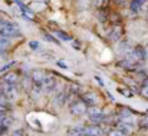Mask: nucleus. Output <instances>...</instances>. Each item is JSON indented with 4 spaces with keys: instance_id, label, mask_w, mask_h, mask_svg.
<instances>
[{
    "instance_id": "nucleus-1",
    "label": "nucleus",
    "mask_w": 148,
    "mask_h": 136,
    "mask_svg": "<svg viewBox=\"0 0 148 136\" xmlns=\"http://www.w3.org/2000/svg\"><path fill=\"white\" fill-rule=\"evenodd\" d=\"M0 35L4 37H17L22 36V30L12 22L7 20H0Z\"/></svg>"
},
{
    "instance_id": "nucleus-2",
    "label": "nucleus",
    "mask_w": 148,
    "mask_h": 136,
    "mask_svg": "<svg viewBox=\"0 0 148 136\" xmlns=\"http://www.w3.org/2000/svg\"><path fill=\"white\" fill-rule=\"evenodd\" d=\"M116 66L118 67H122L124 70H140V67H141V65H140V62L138 60H135V59H127V57H124V59H121L118 63H116Z\"/></svg>"
},
{
    "instance_id": "nucleus-3",
    "label": "nucleus",
    "mask_w": 148,
    "mask_h": 136,
    "mask_svg": "<svg viewBox=\"0 0 148 136\" xmlns=\"http://www.w3.org/2000/svg\"><path fill=\"white\" fill-rule=\"evenodd\" d=\"M86 107H88V106H86L81 99H76V100H73V102L71 103L69 112H71L73 116H82V115L86 113Z\"/></svg>"
},
{
    "instance_id": "nucleus-4",
    "label": "nucleus",
    "mask_w": 148,
    "mask_h": 136,
    "mask_svg": "<svg viewBox=\"0 0 148 136\" xmlns=\"http://www.w3.org/2000/svg\"><path fill=\"white\" fill-rule=\"evenodd\" d=\"M0 92L9 99V100H14L17 97V86H13V85H9L6 82H1L0 83Z\"/></svg>"
},
{
    "instance_id": "nucleus-5",
    "label": "nucleus",
    "mask_w": 148,
    "mask_h": 136,
    "mask_svg": "<svg viewBox=\"0 0 148 136\" xmlns=\"http://www.w3.org/2000/svg\"><path fill=\"white\" fill-rule=\"evenodd\" d=\"M81 100L86 106H98L99 105V96L94 92H85L81 95Z\"/></svg>"
},
{
    "instance_id": "nucleus-6",
    "label": "nucleus",
    "mask_w": 148,
    "mask_h": 136,
    "mask_svg": "<svg viewBox=\"0 0 148 136\" xmlns=\"http://www.w3.org/2000/svg\"><path fill=\"white\" fill-rule=\"evenodd\" d=\"M122 35H124V29L121 27V24H114L108 33V39L111 42H118V40H121Z\"/></svg>"
},
{
    "instance_id": "nucleus-7",
    "label": "nucleus",
    "mask_w": 148,
    "mask_h": 136,
    "mask_svg": "<svg viewBox=\"0 0 148 136\" xmlns=\"http://www.w3.org/2000/svg\"><path fill=\"white\" fill-rule=\"evenodd\" d=\"M56 86H58L56 79L53 76H50V75H46V78H45V80L42 83V89L46 92H55L56 90Z\"/></svg>"
},
{
    "instance_id": "nucleus-8",
    "label": "nucleus",
    "mask_w": 148,
    "mask_h": 136,
    "mask_svg": "<svg viewBox=\"0 0 148 136\" xmlns=\"http://www.w3.org/2000/svg\"><path fill=\"white\" fill-rule=\"evenodd\" d=\"M45 78H46V73H45V72H42V70H38V69L32 70V73H30L32 83H35V85H39V86H42V83H43Z\"/></svg>"
},
{
    "instance_id": "nucleus-9",
    "label": "nucleus",
    "mask_w": 148,
    "mask_h": 136,
    "mask_svg": "<svg viewBox=\"0 0 148 136\" xmlns=\"http://www.w3.org/2000/svg\"><path fill=\"white\" fill-rule=\"evenodd\" d=\"M132 56H134V59L138 60V62L145 60V47H143L141 45L132 46Z\"/></svg>"
},
{
    "instance_id": "nucleus-10",
    "label": "nucleus",
    "mask_w": 148,
    "mask_h": 136,
    "mask_svg": "<svg viewBox=\"0 0 148 136\" xmlns=\"http://www.w3.org/2000/svg\"><path fill=\"white\" fill-rule=\"evenodd\" d=\"M84 135L85 136H102V129L99 128V125L86 126V128H84Z\"/></svg>"
},
{
    "instance_id": "nucleus-11",
    "label": "nucleus",
    "mask_w": 148,
    "mask_h": 136,
    "mask_svg": "<svg viewBox=\"0 0 148 136\" xmlns=\"http://www.w3.org/2000/svg\"><path fill=\"white\" fill-rule=\"evenodd\" d=\"M145 0H130V10L132 14H138L140 10L143 9Z\"/></svg>"
},
{
    "instance_id": "nucleus-12",
    "label": "nucleus",
    "mask_w": 148,
    "mask_h": 136,
    "mask_svg": "<svg viewBox=\"0 0 148 136\" xmlns=\"http://www.w3.org/2000/svg\"><path fill=\"white\" fill-rule=\"evenodd\" d=\"M3 82H6V83H9V85H13V86H17V83H19V76H17V73H14V72H9V73L3 78Z\"/></svg>"
},
{
    "instance_id": "nucleus-13",
    "label": "nucleus",
    "mask_w": 148,
    "mask_h": 136,
    "mask_svg": "<svg viewBox=\"0 0 148 136\" xmlns=\"http://www.w3.org/2000/svg\"><path fill=\"white\" fill-rule=\"evenodd\" d=\"M66 99H68V89H60L59 92H56V95H55V102L60 106V105H63L65 102H66Z\"/></svg>"
},
{
    "instance_id": "nucleus-14",
    "label": "nucleus",
    "mask_w": 148,
    "mask_h": 136,
    "mask_svg": "<svg viewBox=\"0 0 148 136\" xmlns=\"http://www.w3.org/2000/svg\"><path fill=\"white\" fill-rule=\"evenodd\" d=\"M68 136H85L84 135V126H71L68 129Z\"/></svg>"
},
{
    "instance_id": "nucleus-15",
    "label": "nucleus",
    "mask_w": 148,
    "mask_h": 136,
    "mask_svg": "<svg viewBox=\"0 0 148 136\" xmlns=\"http://www.w3.org/2000/svg\"><path fill=\"white\" fill-rule=\"evenodd\" d=\"M88 118H89V120L92 123H102V122L106 120V115L103 112H99L97 115H92V116H88Z\"/></svg>"
},
{
    "instance_id": "nucleus-16",
    "label": "nucleus",
    "mask_w": 148,
    "mask_h": 136,
    "mask_svg": "<svg viewBox=\"0 0 148 136\" xmlns=\"http://www.w3.org/2000/svg\"><path fill=\"white\" fill-rule=\"evenodd\" d=\"M53 35H56L60 40H65V42H71L72 40V36L68 35L66 32H62V30H53Z\"/></svg>"
},
{
    "instance_id": "nucleus-17",
    "label": "nucleus",
    "mask_w": 148,
    "mask_h": 136,
    "mask_svg": "<svg viewBox=\"0 0 148 136\" xmlns=\"http://www.w3.org/2000/svg\"><path fill=\"white\" fill-rule=\"evenodd\" d=\"M16 65V62H9V63H6V65H3L1 67H0V75H3V73H6V72H9L10 70V67H13Z\"/></svg>"
},
{
    "instance_id": "nucleus-18",
    "label": "nucleus",
    "mask_w": 148,
    "mask_h": 136,
    "mask_svg": "<svg viewBox=\"0 0 148 136\" xmlns=\"http://www.w3.org/2000/svg\"><path fill=\"white\" fill-rule=\"evenodd\" d=\"M9 102H10V100H9V99H7V97H6V96L1 93V92H0V106H3V107H7Z\"/></svg>"
},
{
    "instance_id": "nucleus-19",
    "label": "nucleus",
    "mask_w": 148,
    "mask_h": 136,
    "mask_svg": "<svg viewBox=\"0 0 148 136\" xmlns=\"http://www.w3.org/2000/svg\"><path fill=\"white\" fill-rule=\"evenodd\" d=\"M9 45H10V40H9L7 37H4V36H1V35H0V46L7 49V46Z\"/></svg>"
},
{
    "instance_id": "nucleus-20",
    "label": "nucleus",
    "mask_w": 148,
    "mask_h": 136,
    "mask_svg": "<svg viewBox=\"0 0 148 136\" xmlns=\"http://www.w3.org/2000/svg\"><path fill=\"white\" fill-rule=\"evenodd\" d=\"M108 136H125L119 129H112V131H109V133Z\"/></svg>"
},
{
    "instance_id": "nucleus-21",
    "label": "nucleus",
    "mask_w": 148,
    "mask_h": 136,
    "mask_svg": "<svg viewBox=\"0 0 148 136\" xmlns=\"http://www.w3.org/2000/svg\"><path fill=\"white\" fill-rule=\"evenodd\" d=\"M29 47H30L32 50H38V49H39V42H36V40L29 42Z\"/></svg>"
},
{
    "instance_id": "nucleus-22",
    "label": "nucleus",
    "mask_w": 148,
    "mask_h": 136,
    "mask_svg": "<svg viewBox=\"0 0 148 136\" xmlns=\"http://www.w3.org/2000/svg\"><path fill=\"white\" fill-rule=\"evenodd\" d=\"M45 37H46L49 42H52V43H56V45H59V42L55 39V36H50L49 33H46V32H45Z\"/></svg>"
},
{
    "instance_id": "nucleus-23",
    "label": "nucleus",
    "mask_w": 148,
    "mask_h": 136,
    "mask_svg": "<svg viewBox=\"0 0 148 136\" xmlns=\"http://www.w3.org/2000/svg\"><path fill=\"white\" fill-rule=\"evenodd\" d=\"M140 126H141V129H148V118H143L141 119V123H140Z\"/></svg>"
},
{
    "instance_id": "nucleus-24",
    "label": "nucleus",
    "mask_w": 148,
    "mask_h": 136,
    "mask_svg": "<svg viewBox=\"0 0 148 136\" xmlns=\"http://www.w3.org/2000/svg\"><path fill=\"white\" fill-rule=\"evenodd\" d=\"M141 93H143V96L148 97V86H143V90H141Z\"/></svg>"
},
{
    "instance_id": "nucleus-25",
    "label": "nucleus",
    "mask_w": 148,
    "mask_h": 136,
    "mask_svg": "<svg viewBox=\"0 0 148 136\" xmlns=\"http://www.w3.org/2000/svg\"><path fill=\"white\" fill-rule=\"evenodd\" d=\"M121 95H125V96H127V97H131V96H132V93H128V90H125V89H121Z\"/></svg>"
},
{
    "instance_id": "nucleus-26",
    "label": "nucleus",
    "mask_w": 148,
    "mask_h": 136,
    "mask_svg": "<svg viewBox=\"0 0 148 136\" xmlns=\"http://www.w3.org/2000/svg\"><path fill=\"white\" fill-rule=\"evenodd\" d=\"M58 65H59L60 67H65V69H68V65H66L65 62H58Z\"/></svg>"
},
{
    "instance_id": "nucleus-27",
    "label": "nucleus",
    "mask_w": 148,
    "mask_h": 136,
    "mask_svg": "<svg viewBox=\"0 0 148 136\" xmlns=\"http://www.w3.org/2000/svg\"><path fill=\"white\" fill-rule=\"evenodd\" d=\"M95 80L98 82V83L101 85V86H103V82H102V79H101V78H98V76H95Z\"/></svg>"
},
{
    "instance_id": "nucleus-28",
    "label": "nucleus",
    "mask_w": 148,
    "mask_h": 136,
    "mask_svg": "<svg viewBox=\"0 0 148 136\" xmlns=\"http://www.w3.org/2000/svg\"><path fill=\"white\" fill-rule=\"evenodd\" d=\"M127 1H128V0H116V3H118V4H125Z\"/></svg>"
},
{
    "instance_id": "nucleus-29",
    "label": "nucleus",
    "mask_w": 148,
    "mask_h": 136,
    "mask_svg": "<svg viewBox=\"0 0 148 136\" xmlns=\"http://www.w3.org/2000/svg\"><path fill=\"white\" fill-rule=\"evenodd\" d=\"M3 116H6V112H4V110H0V119H1Z\"/></svg>"
},
{
    "instance_id": "nucleus-30",
    "label": "nucleus",
    "mask_w": 148,
    "mask_h": 136,
    "mask_svg": "<svg viewBox=\"0 0 148 136\" xmlns=\"http://www.w3.org/2000/svg\"><path fill=\"white\" fill-rule=\"evenodd\" d=\"M143 86H148V78H147V79H144V82H143Z\"/></svg>"
},
{
    "instance_id": "nucleus-31",
    "label": "nucleus",
    "mask_w": 148,
    "mask_h": 136,
    "mask_svg": "<svg viewBox=\"0 0 148 136\" xmlns=\"http://www.w3.org/2000/svg\"><path fill=\"white\" fill-rule=\"evenodd\" d=\"M145 59H148V46L145 47Z\"/></svg>"
}]
</instances>
